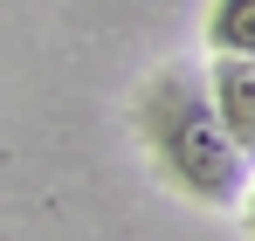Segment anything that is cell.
I'll return each instance as SVG.
<instances>
[{
	"label": "cell",
	"instance_id": "1",
	"mask_svg": "<svg viewBox=\"0 0 255 241\" xmlns=\"http://www.w3.org/2000/svg\"><path fill=\"white\" fill-rule=\"evenodd\" d=\"M138 131L152 145V159L186 200L200 207H235L249 193V159L235 152V138L214 118V97L200 69H159L138 90Z\"/></svg>",
	"mask_w": 255,
	"mask_h": 241
},
{
	"label": "cell",
	"instance_id": "3",
	"mask_svg": "<svg viewBox=\"0 0 255 241\" xmlns=\"http://www.w3.org/2000/svg\"><path fill=\"white\" fill-rule=\"evenodd\" d=\"M207 48L255 62V0H214L207 7Z\"/></svg>",
	"mask_w": 255,
	"mask_h": 241
},
{
	"label": "cell",
	"instance_id": "2",
	"mask_svg": "<svg viewBox=\"0 0 255 241\" xmlns=\"http://www.w3.org/2000/svg\"><path fill=\"white\" fill-rule=\"evenodd\" d=\"M207 97H214L221 131L235 138V152L255 165V62H249V55H214V69H207Z\"/></svg>",
	"mask_w": 255,
	"mask_h": 241
},
{
	"label": "cell",
	"instance_id": "4",
	"mask_svg": "<svg viewBox=\"0 0 255 241\" xmlns=\"http://www.w3.org/2000/svg\"><path fill=\"white\" fill-rule=\"evenodd\" d=\"M249 235H255V193H249Z\"/></svg>",
	"mask_w": 255,
	"mask_h": 241
}]
</instances>
